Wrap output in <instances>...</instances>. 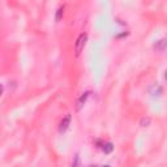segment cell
Masks as SVG:
<instances>
[{"label":"cell","mask_w":167,"mask_h":167,"mask_svg":"<svg viewBox=\"0 0 167 167\" xmlns=\"http://www.w3.org/2000/svg\"><path fill=\"white\" fill-rule=\"evenodd\" d=\"M86 41H88V35H86L85 33L80 34V35L77 37V39H76V42H75V52H76V56H78V55L81 54V51L84 50V47H85V44H86Z\"/></svg>","instance_id":"obj_1"},{"label":"cell","mask_w":167,"mask_h":167,"mask_svg":"<svg viewBox=\"0 0 167 167\" xmlns=\"http://www.w3.org/2000/svg\"><path fill=\"white\" fill-rule=\"evenodd\" d=\"M70 119H72V117H70L69 114H68L65 117H63V120L60 121V125H59V132H60V133H64L65 130L69 128V125H70Z\"/></svg>","instance_id":"obj_2"},{"label":"cell","mask_w":167,"mask_h":167,"mask_svg":"<svg viewBox=\"0 0 167 167\" xmlns=\"http://www.w3.org/2000/svg\"><path fill=\"white\" fill-rule=\"evenodd\" d=\"M89 95H90V93H89V91H85V93L81 94V97L77 99V106H76V110H77V111H80L81 107L86 103V99L89 98Z\"/></svg>","instance_id":"obj_3"},{"label":"cell","mask_w":167,"mask_h":167,"mask_svg":"<svg viewBox=\"0 0 167 167\" xmlns=\"http://www.w3.org/2000/svg\"><path fill=\"white\" fill-rule=\"evenodd\" d=\"M102 150H103L106 154H110L112 150H114V145H112L111 142H106L102 145Z\"/></svg>","instance_id":"obj_4"},{"label":"cell","mask_w":167,"mask_h":167,"mask_svg":"<svg viewBox=\"0 0 167 167\" xmlns=\"http://www.w3.org/2000/svg\"><path fill=\"white\" fill-rule=\"evenodd\" d=\"M154 47H155L158 51H164V47H166V39H161L159 42H157Z\"/></svg>","instance_id":"obj_5"},{"label":"cell","mask_w":167,"mask_h":167,"mask_svg":"<svg viewBox=\"0 0 167 167\" xmlns=\"http://www.w3.org/2000/svg\"><path fill=\"white\" fill-rule=\"evenodd\" d=\"M63 13H64V7H59L56 10V16H55V20L60 21V18L63 17Z\"/></svg>","instance_id":"obj_6"},{"label":"cell","mask_w":167,"mask_h":167,"mask_svg":"<svg viewBox=\"0 0 167 167\" xmlns=\"http://www.w3.org/2000/svg\"><path fill=\"white\" fill-rule=\"evenodd\" d=\"M72 167H81V161H80V157H78V155H76L75 159H73Z\"/></svg>","instance_id":"obj_7"},{"label":"cell","mask_w":167,"mask_h":167,"mask_svg":"<svg viewBox=\"0 0 167 167\" xmlns=\"http://www.w3.org/2000/svg\"><path fill=\"white\" fill-rule=\"evenodd\" d=\"M149 121H150V120H149V119H144L142 121H141V124H142V127H146V125L149 124Z\"/></svg>","instance_id":"obj_8"},{"label":"cell","mask_w":167,"mask_h":167,"mask_svg":"<svg viewBox=\"0 0 167 167\" xmlns=\"http://www.w3.org/2000/svg\"><path fill=\"white\" fill-rule=\"evenodd\" d=\"M1 91H3V86L0 85V94H1Z\"/></svg>","instance_id":"obj_9"},{"label":"cell","mask_w":167,"mask_h":167,"mask_svg":"<svg viewBox=\"0 0 167 167\" xmlns=\"http://www.w3.org/2000/svg\"><path fill=\"white\" fill-rule=\"evenodd\" d=\"M103 167H110V166H103Z\"/></svg>","instance_id":"obj_10"}]
</instances>
